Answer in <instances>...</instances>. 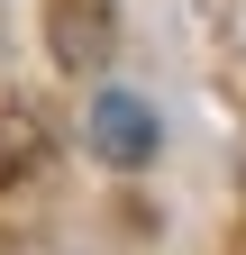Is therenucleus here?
I'll return each instance as SVG.
<instances>
[{
	"mask_svg": "<svg viewBox=\"0 0 246 255\" xmlns=\"http://www.w3.org/2000/svg\"><path fill=\"white\" fill-rule=\"evenodd\" d=\"M91 146H101V164H155V146H164V128H155V110L137 101V91H101V101H91Z\"/></svg>",
	"mask_w": 246,
	"mask_h": 255,
	"instance_id": "f257e3e1",
	"label": "nucleus"
}]
</instances>
